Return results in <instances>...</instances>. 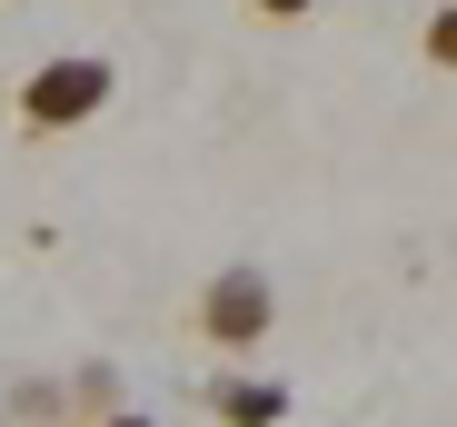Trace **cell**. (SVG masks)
Wrapping results in <instances>:
<instances>
[{
  "mask_svg": "<svg viewBox=\"0 0 457 427\" xmlns=\"http://www.w3.org/2000/svg\"><path fill=\"white\" fill-rule=\"evenodd\" d=\"M110 90H120V70L100 50H50L30 80H21V129L30 139H70V129H90L110 110Z\"/></svg>",
  "mask_w": 457,
  "mask_h": 427,
  "instance_id": "obj_1",
  "label": "cell"
},
{
  "mask_svg": "<svg viewBox=\"0 0 457 427\" xmlns=\"http://www.w3.org/2000/svg\"><path fill=\"white\" fill-rule=\"evenodd\" d=\"M189 328L219 348V358H259V338L278 328V289H269V268H249V259L209 268L199 299H189Z\"/></svg>",
  "mask_w": 457,
  "mask_h": 427,
  "instance_id": "obj_2",
  "label": "cell"
},
{
  "mask_svg": "<svg viewBox=\"0 0 457 427\" xmlns=\"http://www.w3.org/2000/svg\"><path fill=\"white\" fill-rule=\"evenodd\" d=\"M199 398H209V417H219V427H278V417H288V388H278V378H259V368H219Z\"/></svg>",
  "mask_w": 457,
  "mask_h": 427,
  "instance_id": "obj_3",
  "label": "cell"
},
{
  "mask_svg": "<svg viewBox=\"0 0 457 427\" xmlns=\"http://www.w3.org/2000/svg\"><path fill=\"white\" fill-rule=\"evenodd\" d=\"M457 60V11H428V70Z\"/></svg>",
  "mask_w": 457,
  "mask_h": 427,
  "instance_id": "obj_4",
  "label": "cell"
},
{
  "mask_svg": "<svg viewBox=\"0 0 457 427\" xmlns=\"http://www.w3.org/2000/svg\"><path fill=\"white\" fill-rule=\"evenodd\" d=\"M80 427H160V417H149V407H90Z\"/></svg>",
  "mask_w": 457,
  "mask_h": 427,
  "instance_id": "obj_5",
  "label": "cell"
},
{
  "mask_svg": "<svg viewBox=\"0 0 457 427\" xmlns=\"http://www.w3.org/2000/svg\"><path fill=\"white\" fill-rule=\"evenodd\" d=\"M249 11H259V21H309L319 0H249Z\"/></svg>",
  "mask_w": 457,
  "mask_h": 427,
  "instance_id": "obj_6",
  "label": "cell"
},
{
  "mask_svg": "<svg viewBox=\"0 0 457 427\" xmlns=\"http://www.w3.org/2000/svg\"><path fill=\"white\" fill-rule=\"evenodd\" d=\"M0 427H11V407H0Z\"/></svg>",
  "mask_w": 457,
  "mask_h": 427,
  "instance_id": "obj_7",
  "label": "cell"
}]
</instances>
